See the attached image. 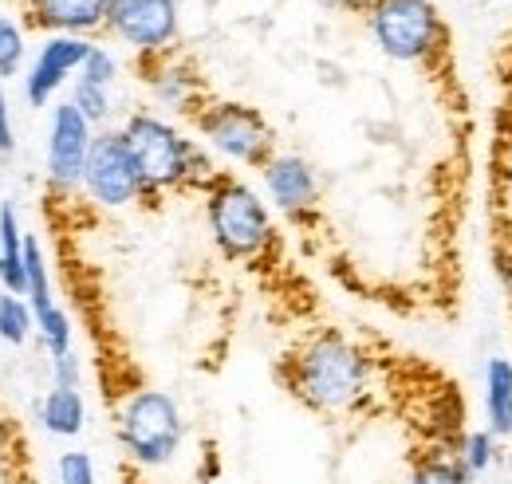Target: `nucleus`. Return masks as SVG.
I'll return each instance as SVG.
<instances>
[{
	"instance_id": "28",
	"label": "nucleus",
	"mask_w": 512,
	"mask_h": 484,
	"mask_svg": "<svg viewBox=\"0 0 512 484\" xmlns=\"http://www.w3.org/2000/svg\"><path fill=\"white\" fill-rule=\"evenodd\" d=\"M320 4L335 8V12H371L375 0H320Z\"/></svg>"
},
{
	"instance_id": "5",
	"label": "nucleus",
	"mask_w": 512,
	"mask_h": 484,
	"mask_svg": "<svg viewBox=\"0 0 512 484\" xmlns=\"http://www.w3.org/2000/svg\"><path fill=\"white\" fill-rule=\"evenodd\" d=\"M190 122L197 138L233 166L264 170L268 158L276 154V134L256 107L233 103V99H205L190 115Z\"/></svg>"
},
{
	"instance_id": "18",
	"label": "nucleus",
	"mask_w": 512,
	"mask_h": 484,
	"mask_svg": "<svg viewBox=\"0 0 512 484\" xmlns=\"http://www.w3.org/2000/svg\"><path fill=\"white\" fill-rule=\"evenodd\" d=\"M36 315V339H40V347L56 359V355H67V351H75L71 343H75V327H71V315H67L60 303H44V307H36L32 311Z\"/></svg>"
},
{
	"instance_id": "26",
	"label": "nucleus",
	"mask_w": 512,
	"mask_h": 484,
	"mask_svg": "<svg viewBox=\"0 0 512 484\" xmlns=\"http://www.w3.org/2000/svg\"><path fill=\"white\" fill-rule=\"evenodd\" d=\"M16 150V130H12V111H8V95H4V83H0V162L12 158Z\"/></svg>"
},
{
	"instance_id": "11",
	"label": "nucleus",
	"mask_w": 512,
	"mask_h": 484,
	"mask_svg": "<svg viewBox=\"0 0 512 484\" xmlns=\"http://www.w3.org/2000/svg\"><path fill=\"white\" fill-rule=\"evenodd\" d=\"M260 174H264L268 201L288 221H308L316 213V205H320V178H316L308 158H300V154H272Z\"/></svg>"
},
{
	"instance_id": "22",
	"label": "nucleus",
	"mask_w": 512,
	"mask_h": 484,
	"mask_svg": "<svg viewBox=\"0 0 512 484\" xmlns=\"http://www.w3.org/2000/svg\"><path fill=\"white\" fill-rule=\"evenodd\" d=\"M24 71V28L12 16H0V83Z\"/></svg>"
},
{
	"instance_id": "19",
	"label": "nucleus",
	"mask_w": 512,
	"mask_h": 484,
	"mask_svg": "<svg viewBox=\"0 0 512 484\" xmlns=\"http://www.w3.org/2000/svg\"><path fill=\"white\" fill-rule=\"evenodd\" d=\"M32 335H36V315H32L28 296L0 292V343H8V347H24Z\"/></svg>"
},
{
	"instance_id": "24",
	"label": "nucleus",
	"mask_w": 512,
	"mask_h": 484,
	"mask_svg": "<svg viewBox=\"0 0 512 484\" xmlns=\"http://www.w3.org/2000/svg\"><path fill=\"white\" fill-rule=\"evenodd\" d=\"M75 79H83V83H95V87H115V79H119V60L107 52V48H91V56L83 63V71L75 75Z\"/></svg>"
},
{
	"instance_id": "1",
	"label": "nucleus",
	"mask_w": 512,
	"mask_h": 484,
	"mask_svg": "<svg viewBox=\"0 0 512 484\" xmlns=\"http://www.w3.org/2000/svg\"><path fill=\"white\" fill-rule=\"evenodd\" d=\"M280 378L308 410L347 418L359 414L375 394V359L343 331L323 327L280 363Z\"/></svg>"
},
{
	"instance_id": "7",
	"label": "nucleus",
	"mask_w": 512,
	"mask_h": 484,
	"mask_svg": "<svg viewBox=\"0 0 512 484\" xmlns=\"http://www.w3.org/2000/svg\"><path fill=\"white\" fill-rule=\"evenodd\" d=\"M79 193L99 209H130V205L146 201V182L134 166V154H130L123 130H95Z\"/></svg>"
},
{
	"instance_id": "15",
	"label": "nucleus",
	"mask_w": 512,
	"mask_h": 484,
	"mask_svg": "<svg viewBox=\"0 0 512 484\" xmlns=\"http://www.w3.org/2000/svg\"><path fill=\"white\" fill-rule=\"evenodd\" d=\"M36 422L44 433L60 437V441H71L87 429V402L79 390H64V386H52L40 406H36Z\"/></svg>"
},
{
	"instance_id": "27",
	"label": "nucleus",
	"mask_w": 512,
	"mask_h": 484,
	"mask_svg": "<svg viewBox=\"0 0 512 484\" xmlns=\"http://www.w3.org/2000/svg\"><path fill=\"white\" fill-rule=\"evenodd\" d=\"M497 276H501V284H505L512 300V248H497Z\"/></svg>"
},
{
	"instance_id": "21",
	"label": "nucleus",
	"mask_w": 512,
	"mask_h": 484,
	"mask_svg": "<svg viewBox=\"0 0 512 484\" xmlns=\"http://www.w3.org/2000/svg\"><path fill=\"white\" fill-rule=\"evenodd\" d=\"M71 103H75V111H79L83 119L91 122L95 130H99L103 122L111 119V111H115V87H95V83H83V79H75Z\"/></svg>"
},
{
	"instance_id": "10",
	"label": "nucleus",
	"mask_w": 512,
	"mask_h": 484,
	"mask_svg": "<svg viewBox=\"0 0 512 484\" xmlns=\"http://www.w3.org/2000/svg\"><path fill=\"white\" fill-rule=\"evenodd\" d=\"M91 40L87 36H44V44L36 48L32 63L24 67L20 83H24V103L28 107H52L56 95L71 83V75L83 71V63L91 56Z\"/></svg>"
},
{
	"instance_id": "12",
	"label": "nucleus",
	"mask_w": 512,
	"mask_h": 484,
	"mask_svg": "<svg viewBox=\"0 0 512 484\" xmlns=\"http://www.w3.org/2000/svg\"><path fill=\"white\" fill-rule=\"evenodd\" d=\"M142 79H146L154 103L166 107V111L193 115V111L205 103V83H201V75H197L186 60H178L174 52L154 56V60H142Z\"/></svg>"
},
{
	"instance_id": "4",
	"label": "nucleus",
	"mask_w": 512,
	"mask_h": 484,
	"mask_svg": "<svg viewBox=\"0 0 512 484\" xmlns=\"http://www.w3.org/2000/svg\"><path fill=\"white\" fill-rule=\"evenodd\" d=\"M115 437L130 465L166 469L182 453V441H186V418H182L178 398L154 386L130 390L123 406L115 410Z\"/></svg>"
},
{
	"instance_id": "3",
	"label": "nucleus",
	"mask_w": 512,
	"mask_h": 484,
	"mask_svg": "<svg viewBox=\"0 0 512 484\" xmlns=\"http://www.w3.org/2000/svg\"><path fill=\"white\" fill-rule=\"evenodd\" d=\"M205 221L217 252L233 264H253L276 244V221L268 201L249 182L217 174L205 189Z\"/></svg>"
},
{
	"instance_id": "9",
	"label": "nucleus",
	"mask_w": 512,
	"mask_h": 484,
	"mask_svg": "<svg viewBox=\"0 0 512 484\" xmlns=\"http://www.w3.org/2000/svg\"><path fill=\"white\" fill-rule=\"evenodd\" d=\"M103 28L138 60L166 56L178 40V0H111Z\"/></svg>"
},
{
	"instance_id": "23",
	"label": "nucleus",
	"mask_w": 512,
	"mask_h": 484,
	"mask_svg": "<svg viewBox=\"0 0 512 484\" xmlns=\"http://www.w3.org/2000/svg\"><path fill=\"white\" fill-rule=\"evenodd\" d=\"M56 484H99L95 457L83 449H64L56 457Z\"/></svg>"
},
{
	"instance_id": "25",
	"label": "nucleus",
	"mask_w": 512,
	"mask_h": 484,
	"mask_svg": "<svg viewBox=\"0 0 512 484\" xmlns=\"http://www.w3.org/2000/svg\"><path fill=\"white\" fill-rule=\"evenodd\" d=\"M79 382H83V363H79V355H75V351L56 355V359H52V386L79 390Z\"/></svg>"
},
{
	"instance_id": "8",
	"label": "nucleus",
	"mask_w": 512,
	"mask_h": 484,
	"mask_svg": "<svg viewBox=\"0 0 512 484\" xmlns=\"http://www.w3.org/2000/svg\"><path fill=\"white\" fill-rule=\"evenodd\" d=\"M95 142V126L75 111V103H56L48 115V146H44V178L56 197H75L83 189L87 154Z\"/></svg>"
},
{
	"instance_id": "14",
	"label": "nucleus",
	"mask_w": 512,
	"mask_h": 484,
	"mask_svg": "<svg viewBox=\"0 0 512 484\" xmlns=\"http://www.w3.org/2000/svg\"><path fill=\"white\" fill-rule=\"evenodd\" d=\"M24 241L20 213L12 201L0 205V288L12 296H28V272H24Z\"/></svg>"
},
{
	"instance_id": "20",
	"label": "nucleus",
	"mask_w": 512,
	"mask_h": 484,
	"mask_svg": "<svg viewBox=\"0 0 512 484\" xmlns=\"http://www.w3.org/2000/svg\"><path fill=\"white\" fill-rule=\"evenodd\" d=\"M453 457L465 465L469 477H481L497 461V437L489 429H465L461 441H457V449H453Z\"/></svg>"
},
{
	"instance_id": "2",
	"label": "nucleus",
	"mask_w": 512,
	"mask_h": 484,
	"mask_svg": "<svg viewBox=\"0 0 512 484\" xmlns=\"http://www.w3.org/2000/svg\"><path fill=\"white\" fill-rule=\"evenodd\" d=\"M134 166L146 182V197L178 193V189H209V182L221 174L201 142H193L178 122L162 119L158 111H130L123 119Z\"/></svg>"
},
{
	"instance_id": "16",
	"label": "nucleus",
	"mask_w": 512,
	"mask_h": 484,
	"mask_svg": "<svg viewBox=\"0 0 512 484\" xmlns=\"http://www.w3.org/2000/svg\"><path fill=\"white\" fill-rule=\"evenodd\" d=\"M485 429L497 441L512 437V359L505 355L485 366Z\"/></svg>"
},
{
	"instance_id": "13",
	"label": "nucleus",
	"mask_w": 512,
	"mask_h": 484,
	"mask_svg": "<svg viewBox=\"0 0 512 484\" xmlns=\"http://www.w3.org/2000/svg\"><path fill=\"white\" fill-rule=\"evenodd\" d=\"M111 0H24V20L48 36H91L107 24Z\"/></svg>"
},
{
	"instance_id": "17",
	"label": "nucleus",
	"mask_w": 512,
	"mask_h": 484,
	"mask_svg": "<svg viewBox=\"0 0 512 484\" xmlns=\"http://www.w3.org/2000/svg\"><path fill=\"white\" fill-rule=\"evenodd\" d=\"M406 484H473V477L465 473V465L449 453V449H422L410 461V477Z\"/></svg>"
},
{
	"instance_id": "6",
	"label": "nucleus",
	"mask_w": 512,
	"mask_h": 484,
	"mask_svg": "<svg viewBox=\"0 0 512 484\" xmlns=\"http://www.w3.org/2000/svg\"><path fill=\"white\" fill-rule=\"evenodd\" d=\"M371 36L379 52L398 63H438L446 52L449 32L446 20L430 0H375L371 12Z\"/></svg>"
}]
</instances>
